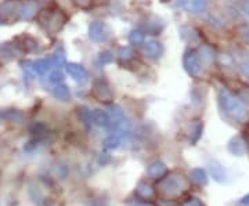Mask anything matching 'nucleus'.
<instances>
[{
    "mask_svg": "<svg viewBox=\"0 0 249 206\" xmlns=\"http://www.w3.org/2000/svg\"><path fill=\"white\" fill-rule=\"evenodd\" d=\"M136 194L140 198H144V199H150V198L154 195V189L150 184L147 183H139L137 187H136Z\"/></svg>",
    "mask_w": 249,
    "mask_h": 206,
    "instance_id": "aec40b11",
    "label": "nucleus"
},
{
    "mask_svg": "<svg viewBox=\"0 0 249 206\" xmlns=\"http://www.w3.org/2000/svg\"><path fill=\"white\" fill-rule=\"evenodd\" d=\"M187 189V180L180 173H170L165 177H160L158 189L165 197H178Z\"/></svg>",
    "mask_w": 249,
    "mask_h": 206,
    "instance_id": "f03ea898",
    "label": "nucleus"
},
{
    "mask_svg": "<svg viewBox=\"0 0 249 206\" xmlns=\"http://www.w3.org/2000/svg\"><path fill=\"white\" fill-rule=\"evenodd\" d=\"M100 60H101V63L103 64L111 63V61L114 60V55H112L111 52H103V53L100 54Z\"/></svg>",
    "mask_w": 249,
    "mask_h": 206,
    "instance_id": "7c9ffc66",
    "label": "nucleus"
},
{
    "mask_svg": "<svg viewBox=\"0 0 249 206\" xmlns=\"http://www.w3.org/2000/svg\"><path fill=\"white\" fill-rule=\"evenodd\" d=\"M199 57H201V60H202V63L206 61V63H212L214 60V53L213 50L209 47V46H202L201 49H199Z\"/></svg>",
    "mask_w": 249,
    "mask_h": 206,
    "instance_id": "b1692460",
    "label": "nucleus"
},
{
    "mask_svg": "<svg viewBox=\"0 0 249 206\" xmlns=\"http://www.w3.org/2000/svg\"><path fill=\"white\" fill-rule=\"evenodd\" d=\"M163 52H165L163 45H162L160 42H158V40H155V39L148 40V42L144 45V54H145V57L150 58V60H158V58H160Z\"/></svg>",
    "mask_w": 249,
    "mask_h": 206,
    "instance_id": "9d476101",
    "label": "nucleus"
},
{
    "mask_svg": "<svg viewBox=\"0 0 249 206\" xmlns=\"http://www.w3.org/2000/svg\"><path fill=\"white\" fill-rule=\"evenodd\" d=\"M181 206H202V202L199 199H196V198H190Z\"/></svg>",
    "mask_w": 249,
    "mask_h": 206,
    "instance_id": "2f4dec72",
    "label": "nucleus"
},
{
    "mask_svg": "<svg viewBox=\"0 0 249 206\" xmlns=\"http://www.w3.org/2000/svg\"><path fill=\"white\" fill-rule=\"evenodd\" d=\"M28 194H29L32 202H34L36 206H50V204H49V198L46 197L37 186H36V187L35 186H31L29 189H28Z\"/></svg>",
    "mask_w": 249,
    "mask_h": 206,
    "instance_id": "4468645a",
    "label": "nucleus"
},
{
    "mask_svg": "<svg viewBox=\"0 0 249 206\" xmlns=\"http://www.w3.org/2000/svg\"><path fill=\"white\" fill-rule=\"evenodd\" d=\"M19 40H22V43H21V47L25 50V52H28V53H35L36 50H37V47H39V45H37V40L36 39H34L32 36H19L18 37Z\"/></svg>",
    "mask_w": 249,
    "mask_h": 206,
    "instance_id": "a211bd4d",
    "label": "nucleus"
},
{
    "mask_svg": "<svg viewBox=\"0 0 249 206\" xmlns=\"http://www.w3.org/2000/svg\"><path fill=\"white\" fill-rule=\"evenodd\" d=\"M166 172H168L166 165L160 161L152 162V163L148 165V168H147V174L154 177V179H160V177H163V176L166 174Z\"/></svg>",
    "mask_w": 249,
    "mask_h": 206,
    "instance_id": "2eb2a0df",
    "label": "nucleus"
},
{
    "mask_svg": "<svg viewBox=\"0 0 249 206\" xmlns=\"http://www.w3.org/2000/svg\"><path fill=\"white\" fill-rule=\"evenodd\" d=\"M65 69H67V73H68L76 83L85 85V83L89 82V72H88V69H86L83 65H80V64L76 63L65 64Z\"/></svg>",
    "mask_w": 249,
    "mask_h": 206,
    "instance_id": "423d86ee",
    "label": "nucleus"
},
{
    "mask_svg": "<svg viewBox=\"0 0 249 206\" xmlns=\"http://www.w3.org/2000/svg\"><path fill=\"white\" fill-rule=\"evenodd\" d=\"M219 103L222 109L232 119L244 122L247 119V109L244 107V104L241 103V100L232 94L230 90L220 89L219 91Z\"/></svg>",
    "mask_w": 249,
    "mask_h": 206,
    "instance_id": "f257e3e1",
    "label": "nucleus"
},
{
    "mask_svg": "<svg viewBox=\"0 0 249 206\" xmlns=\"http://www.w3.org/2000/svg\"><path fill=\"white\" fill-rule=\"evenodd\" d=\"M93 94L98 101H103V103H108L114 99V90L111 89L109 83L104 79H98V81L94 82Z\"/></svg>",
    "mask_w": 249,
    "mask_h": 206,
    "instance_id": "39448f33",
    "label": "nucleus"
},
{
    "mask_svg": "<svg viewBox=\"0 0 249 206\" xmlns=\"http://www.w3.org/2000/svg\"><path fill=\"white\" fill-rule=\"evenodd\" d=\"M241 11L247 16V17H249V1H244L242 4H241Z\"/></svg>",
    "mask_w": 249,
    "mask_h": 206,
    "instance_id": "473e14b6",
    "label": "nucleus"
},
{
    "mask_svg": "<svg viewBox=\"0 0 249 206\" xmlns=\"http://www.w3.org/2000/svg\"><path fill=\"white\" fill-rule=\"evenodd\" d=\"M39 13V1L37 0H25L19 4L18 10V19L31 21Z\"/></svg>",
    "mask_w": 249,
    "mask_h": 206,
    "instance_id": "0eeeda50",
    "label": "nucleus"
},
{
    "mask_svg": "<svg viewBox=\"0 0 249 206\" xmlns=\"http://www.w3.org/2000/svg\"><path fill=\"white\" fill-rule=\"evenodd\" d=\"M37 19H39V24L43 27L46 32H49L52 35H55L65 25L67 17H65V14L62 11H60V10H55V11L45 10V11L39 13Z\"/></svg>",
    "mask_w": 249,
    "mask_h": 206,
    "instance_id": "7ed1b4c3",
    "label": "nucleus"
},
{
    "mask_svg": "<svg viewBox=\"0 0 249 206\" xmlns=\"http://www.w3.org/2000/svg\"><path fill=\"white\" fill-rule=\"evenodd\" d=\"M54 174L60 179H65L68 174V168L64 165H57V166H54Z\"/></svg>",
    "mask_w": 249,
    "mask_h": 206,
    "instance_id": "c85d7f7f",
    "label": "nucleus"
},
{
    "mask_svg": "<svg viewBox=\"0 0 249 206\" xmlns=\"http://www.w3.org/2000/svg\"><path fill=\"white\" fill-rule=\"evenodd\" d=\"M202 130H204V126L202 123L199 122V120H196L191 127H190V140L193 141V143H196L199 138H201V136H202Z\"/></svg>",
    "mask_w": 249,
    "mask_h": 206,
    "instance_id": "412c9836",
    "label": "nucleus"
},
{
    "mask_svg": "<svg viewBox=\"0 0 249 206\" xmlns=\"http://www.w3.org/2000/svg\"><path fill=\"white\" fill-rule=\"evenodd\" d=\"M190 179L193 183H196L198 186H205L208 183V176H206V172L201 168H196L190 172Z\"/></svg>",
    "mask_w": 249,
    "mask_h": 206,
    "instance_id": "f3484780",
    "label": "nucleus"
},
{
    "mask_svg": "<svg viewBox=\"0 0 249 206\" xmlns=\"http://www.w3.org/2000/svg\"><path fill=\"white\" fill-rule=\"evenodd\" d=\"M183 7L191 14H201L208 9L206 0H183Z\"/></svg>",
    "mask_w": 249,
    "mask_h": 206,
    "instance_id": "ddd939ff",
    "label": "nucleus"
},
{
    "mask_svg": "<svg viewBox=\"0 0 249 206\" xmlns=\"http://www.w3.org/2000/svg\"><path fill=\"white\" fill-rule=\"evenodd\" d=\"M0 24H3V21H1V19H0Z\"/></svg>",
    "mask_w": 249,
    "mask_h": 206,
    "instance_id": "c9c22d12",
    "label": "nucleus"
},
{
    "mask_svg": "<svg viewBox=\"0 0 249 206\" xmlns=\"http://www.w3.org/2000/svg\"><path fill=\"white\" fill-rule=\"evenodd\" d=\"M121 140H122V137L119 135H111L109 137L106 138V141H104V148L106 150H115L119 147V144H121Z\"/></svg>",
    "mask_w": 249,
    "mask_h": 206,
    "instance_id": "4be33fe9",
    "label": "nucleus"
},
{
    "mask_svg": "<svg viewBox=\"0 0 249 206\" xmlns=\"http://www.w3.org/2000/svg\"><path fill=\"white\" fill-rule=\"evenodd\" d=\"M108 28L104 22H100V21H94L89 25V37L93 42H106L108 39Z\"/></svg>",
    "mask_w": 249,
    "mask_h": 206,
    "instance_id": "6e6552de",
    "label": "nucleus"
},
{
    "mask_svg": "<svg viewBox=\"0 0 249 206\" xmlns=\"http://www.w3.org/2000/svg\"><path fill=\"white\" fill-rule=\"evenodd\" d=\"M126 206H151L150 204H147V202H140V201H132V202H129Z\"/></svg>",
    "mask_w": 249,
    "mask_h": 206,
    "instance_id": "72a5a7b5",
    "label": "nucleus"
},
{
    "mask_svg": "<svg viewBox=\"0 0 249 206\" xmlns=\"http://www.w3.org/2000/svg\"><path fill=\"white\" fill-rule=\"evenodd\" d=\"M72 3L82 10H89L98 4L97 0H72Z\"/></svg>",
    "mask_w": 249,
    "mask_h": 206,
    "instance_id": "a878e982",
    "label": "nucleus"
},
{
    "mask_svg": "<svg viewBox=\"0 0 249 206\" xmlns=\"http://www.w3.org/2000/svg\"><path fill=\"white\" fill-rule=\"evenodd\" d=\"M53 96L60 101H70L71 100V91H70V87L67 85L58 83V85L54 86Z\"/></svg>",
    "mask_w": 249,
    "mask_h": 206,
    "instance_id": "dca6fc26",
    "label": "nucleus"
},
{
    "mask_svg": "<svg viewBox=\"0 0 249 206\" xmlns=\"http://www.w3.org/2000/svg\"><path fill=\"white\" fill-rule=\"evenodd\" d=\"M116 55H118V58H119L122 63H124H124H127V61H130V60L133 58L134 53L130 47H121V49L118 50V54H116Z\"/></svg>",
    "mask_w": 249,
    "mask_h": 206,
    "instance_id": "393cba45",
    "label": "nucleus"
},
{
    "mask_svg": "<svg viewBox=\"0 0 249 206\" xmlns=\"http://www.w3.org/2000/svg\"><path fill=\"white\" fill-rule=\"evenodd\" d=\"M19 1L17 0H6L4 3L0 4V19L1 21H7L14 17V14L17 16L18 19V10H19Z\"/></svg>",
    "mask_w": 249,
    "mask_h": 206,
    "instance_id": "1a4fd4ad",
    "label": "nucleus"
},
{
    "mask_svg": "<svg viewBox=\"0 0 249 206\" xmlns=\"http://www.w3.org/2000/svg\"><path fill=\"white\" fill-rule=\"evenodd\" d=\"M90 122L93 125L100 126V127H107L111 125V117H109V112L104 111V109H94L90 112Z\"/></svg>",
    "mask_w": 249,
    "mask_h": 206,
    "instance_id": "f8f14e48",
    "label": "nucleus"
},
{
    "mask_svg": "<svg viewBox=\"0 0 249 206\" xmlns=\"http://www.w3.org/2000/svg\"><path fill=\"white\" fill-rule=\"evenodd\" d=\"M241 204L245 206H249V194L247 195V197H244L242 199H241Z\"/></svg>",
    "mask_w": 249,
    "mask_h": 206,
    "instance_id": "f704fd0d",
    "label": "nucleus"
},
{
    "mask_svg": "<svg viewBox=\"0 0 249 206\" xmlns=\"http://www.w3.org/2000/svg\"><path fill=\"white\" fill-rule=\"evenodd\" d=\"M229 150L234 155H242L245 153V143L242 141V138H240V137H234L229 144Z\"/></svg>",
    "mask_w": 249,
    "mask_h": 206,
    "instance_id": "6ab92c4d",
    "label": "nucleus"
},
{
    "mask_svg": "<svg viewBox=\"0 0 249 206\" xmlns=\"http://www.w3.org/2000/svg\"><path fill=\"white\" fill-rule=\"evenodd\" d=\"M238 68H240L241 75L249 82V63H241Z\"/></svg>",
    "mask_w": 249,
    "mask_h": 206,
    "instance_id": "c756f323",
    "label": "nucleus"
},
{
    "mask_svg": "<svg viewBox=\"0 0 249 206\" xmlns=\"http://www.w3.org/2000/svg\"><path fill=\"white\" fill-rule=\"evenodd\" d=\"M62 81H64V73L58 68H55V69L50 72V75H49V82L50 83L58 85V83H62Z\"/></svg>",
    "mask_w": 249,
    "mask_h": 206,
    "instance_id": "bb28decb",
    "label": "nucleus"
},
{
    "mask_svg": "<svg viewBox=\"0 0 249 206\" xmlns=\"http://www.w3.org/2000/svg\"><path fill=\"white\" fill-rule=\"evenodd\" d=\"M31 67H27L28 69L34 71L37 75L43 76L49 71H52L54 68V64L52 61V58H43V60H36V61H31L29 63Z\"/></svg>",
    "mask_w": 249,
    "mask_h": 206,
    "instance_id": "9b49d317",
    "label": "nucleus"
},
{
    "mask_svg": "<svg viewBox=\"0 0 249 206\" xmlns=\"http://www.w3.org/2000/svg\"><path fill=\"white\" fill-rule=\"evenodd\" d=\"M183 67L190 76H193V78L199 76V73L202 72V60H201L198 52L187 50L183 55Z\"/></svg>",
    "mask_w": 249,
    "mask_h": 206,
    "instance_id": "20e7f679",
    "label": "nucleus"
},
{
    "mask_svg": "<svg viewBox=\"0 0 249 206\" xmlns=\"http://www.w3.org/2000/svg\"><path fill=\"white\" fill-rule=\"evenodd\" d=\"M129 42L130 45L133 46H140L144 43V32L139 31V29H134L129 34Z\"/></svg>",
    "mask_w": 249,
    "mask_h": 206,
    "instance_id": "5701e85b",
    "label": "nucleus"
},
{
    "mask_svg": "<svg viewBox=\"0 0 249 206\" xmlns=\"http://www.w3.org/2000/svg\"><path fill=\"white\" fill-rule=\"evenodd\" d=\"M237 32H238V35H240L241 40H242L245 45L249 46V25L242 24V25H240V27L237 28Z\"/></svg>",
    "mask_w": 249,
    "mask_h": 206,
    "instance_id": "cd10ccee",
    "label": "nucleus"
}]
</instances>
